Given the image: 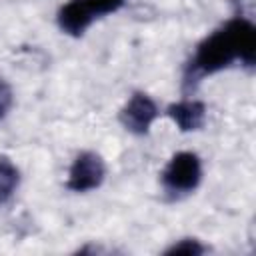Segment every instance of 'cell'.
Instances as JSON below:
<instances>
[{"mask_svg": "<svg viewBox=\"0 0 256 256\" xmlns=\"http://www.w3.org/2000/svg\"><path fill=\"white\" fill-rule=\"evenodd\" d=\"M256 26L244 16H236L214 28L198 44L186 68V82H196L228 70L234 64L254 68Z\"/></svg>", "mask_w": 256, "mask_h": 256, "instance_id": "6da1fadb", "label": "cell"}, {"mask_svg": "<svg viewBox=\"0 0 256 256\" xmlns=\"http://www.w3.org/2000/svg\"><path fill=\"white\" fill-rule=\"evenodd\" d=\"M128 0H66L56 12V26L64 36L82 38L90 26L120 12Z\"/></svg>", "mask_w": 256, "mask_h": 256, "instance_id": "7a4b0ae2", "label": "cell"}, {"mask_svg": "<svg viewBox=\"0 0 256 256\" xmlns=\"http://www.w3.org/2000/svg\"><path fill=\"white\" fill-rule=\"evenodd\" d=\"M204 178L202 158L194 150L174 152L160 172V186L166 196L178 200L188 194H194Z\"/></svg>", "mask_w": 256, "mask_h": 256, "instance_id": "3957f363", "label": "cell"}, {"mask_svg": "<svg viewBox=\"0 0 256 256\" xmlns=\"http://www.w3.org/2000/svg\"><path fill=\"white\" fill-rule=\"evenodd\" d=\"M106 180V162L94 150L78 152L68 168L66 188L74 194H88L98 190Z\"/></svg>", "mask_w": 256, "mask_h": 256, "instance_id": "277c9868", "label": "cell"}, {"mask_svg": "<svg viewBox=\"0 0 256 256\" xmlns=\"http://www.w3.org/2000/svg\"><path fill=\"white\" fill-rule=\"evenodd\" d=\"M160 118V106L158 102L142 92V90H136L132 92L126 102L122 104L120 112H118V122L120 126L128 132V134H134V136H146L150 134L154 122Z\"/></svg>", "mask_w": 256, "mask_h": 256, "instance_id": "5b68a950", "label": "cell"}, {"mask_svg": "<svg viewBox=\"0 0 256 256\" xmlns=\"http://www.w3.org/2000/svg\"><path fill=\"white\" fill-rule=\"evenodd\" d=\"M164 114L168 116V120L182 134L200 132L206 126V120H208V108H206V104L202 100H196V98L176 100V102H172V104L166 106Z\"/></svg>", "mask_w": 256, "mask_h": 256, "instance_id": "8992f818", "label": "cell"}, {"mask_svg": "<svg viewBox=\"0 0 256 256\" xmlns=\"http://www.w3.org/2000/svg\"><path fill=\"white\" fill-rule=\"evenodd\" d=\"M20 182H22V172L18 164L10 156L0 154V208L12 202V198L20 188Z\"/></svg>", "mask_w": 256, "mask_h": 256, "instance_id": "52a82bcc", "label": "cell"}, {"mask_svg": "<svg viewBox=\"0 0 256 256\" xmlns=\"http://www.w3.org/2000/svg\"><path fill=\"white\" fill-rule=\"evenodd\" d=\"M206 252H208V246L202 244V240H198V238H190V236L174 240V242L164 250V254H168V256H174V254L200 256V254H206Z\"/></svg>", "mask_w": 256, "mask_h": 256, "instance_id": "ba28073f", "label": "cell"}, {"mask_svg": "<svg viewBox=\"0 0 256 256\" xmlns=\"http://www.w3.org/2000/svg\"><path fill=\"white\" fill-rule=\"evenodd\" d=\"M12 108H14V90L10 82L4 76H0V122L8 118Z\"/></svg>", "mask_w": 256, "mask_h": 256, "instance_id": "9c48e42d", "label": "cell"}]
</instances>
